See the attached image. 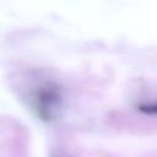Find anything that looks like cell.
I'll use <instances>...</instances> for the list:
<instances>
[{"label":"cell","mask_w":157,"mask_h":157,"mask_svg":"<svg viewBox=\"0 0 157 157\" xmlns=\"http://www.w3.org/2000/svg\"><path fill=\"white\" fill-rule=\"evenodd\" d=\"M60 93L58 87L52 85H45L39 87V90L33 96V107L42 119L50 120L54 118L58 107L60 105Z\"/></svg>","instance_id":"obj_1"}]
</instances>
